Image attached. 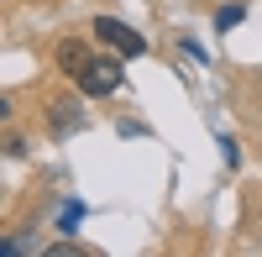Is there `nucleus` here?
Masks as SVG:
<instances>
[{
	"label": "nucleus",
	"mask_w": 262,
	"mask_h": 257,
	"mask_svg": "<svg viewBox=\"0 0 262 257\" xmlns=\"http://www.w3.org/2000/svg\"><path fill=\"white\" fill-rule=\"evenodd\" d=\"M116 53H121V58H142V53H147V37H142V32H131V27H126V32L116 37Z\"/></svg>",
	"instance_id": "6"
},
{
	"label": "nucleus",
	"mask_w": 262,
	"mask_h": 257,
	"mask_svg": "<svg viewBox=\"0 0 262 257\" xmlns=\"http://www.w3.org/2000/svg\"><path fill=\"white\" fill-rule=\"evenodd\" d=\"M126 32V21H116V16H95V42H105V48H116V37Z\"/></svg>",
	"instance_id": "5"
},
{
	"label": "nucleus",
	"mask_w": 262,
	"mask_h": 257,
	"mask_svg": "<svg viewBox=\"0 0 262 257\" xmlns=\"http://www.w3.org/2000/svg\"><path fill=\"white\" fill-rule=\"evenodd\" d=\"M58 69L69 79H79L84 69H90V42H84V37H63L58 42Z\"/></svg>",
	"instance_id": "2"
},
{
	"label": "nucleus",
	"mask_w": 262,
	"mask_h": 257,
	"mask_svg": "<svg viewBox=\"0 0 262 257\" xmlns=\"http://www.w3.org/2000/svg\"><path fill=\"white\" fill-rule=\"evenodd\" d=\"M242 21H247V0H231V6H221V11H215V32H236V27H242Z\"/></svg>",
	"instance_id": "4"
},
{
	"label": "nucleus",
	"mask_w": 262,
	"mask_h": 257,
	"mask_svg": "<svg viewBox=\"0 0 262 257\" xmlns=\"http://www.w3.org/2000/svg\"><path fill=\"white\" fill-rule=\"evenodd\" d=\"M58 221H63V231H74V226L84 221V205H79V200H69V205H63V216H58Z\"/></svg>",
	"instance_id": "7"
},
{
	"label": "nucleus",
	"mask_w": 262,
	"mask_h": 257,
	"mask_svg": "<svg viewBox=\"0 0 262 257\" xmlns=\"http://www.w3.org/2000/svg\"><path fill=\"white\" fill-rule=\"evenodd\" d=\"M6 158H27V137L11 132V137H6Z\"/></svg>",
	"instance_id": "8"
},
{
	"label": "nucleus",
	"mask_w": 262,
	"mask_h": 257,
	"mask_svg": "<svg viewBox=\"0 0 262 257\" xmlns=\"http://www.w3.org/2000/svg\"><path fill=\"white\" fill-rule=\"evenodd\" d=\"M48 126H53V137H74L79 126H84V116H79L74 100H58L53 111H48Z\"/></svg>",
	"instance_id": "3"
},
{
	"label": "nucleus",
	"mask_w": 262,
	"mask_h": 257,
	"mask_svg": "<svg viewBox=\"0 0 262 257\" xmlns=\"http://www.w3.org/2000/svg\"><path fill=\"white\" fill-rule=\"evenodd\" d=\"M221 153H226V163H231V168L242 163V153H236V142H231V137H221Z\"/></svg>",
	"instance_id": "9"
},
{
	"label": "nucleus",
	"mask_w": 262,
	"mask_h": 257,
	"mask_svg": "<svg viewBox=\"0 0 262 257\" xmlns=\"http://www.w3.org/2000/svg\"><path fill=\"white\" fill-rule=\"evenodd\" d=\"M116 90H121V53L116 58H90V69L79 74V95L105 100V95H116Z\"/></svg>",
	"instance_id": "1"
}]
</instances>
